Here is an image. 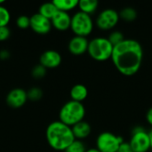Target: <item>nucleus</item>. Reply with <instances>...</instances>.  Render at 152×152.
<instances>
[{
	"label": "nucleus",
	"instance_id": "f257e3e1",
	"mask_svg": "<svg viewBox=\"0 0 152 152\" xmlns=\"http://www.w3.org/2000/svg\"><path fill=\"white\" fill-rule=\"evenodd\" d=\"M142 47L134 39H125L113 48L111 61L122 75L129 77L136 74L142 66Z\"/></svg>",
	"mask_w": 152,
	"mask_h": 152
},
{
	"label": "nucleus",
	"instance_id": "f03ea898",
	"mask_svg": "<svg viewBox=\"0 0 152 152\" xmlns=\"http://www.w3.org/2000/svg\"><path fill=\"white\" fill-rule=\"evenodd\" d=\"M45 138L49 146L57 151H64L76 140L71 127L60 120L53 121L47 126Z\"/></svg>",
	"mask_w": 152,
	"mask_h": 152
},
{
	"label": "nucleus",
	"instance_id": "7ed1b4c3",
	"mask_svg": "<svg viewBox=\"0 0 152 152\" xmlns=\"http://www.w3.org/2000/svg\"><path fill=\"white\" fill-rule=\"evenodd\" d=\"M85 115L86 109L83 103L70 100L61 108L59 112V120L72 127L76 124L83 121Z\"/></svg>",
	"mask_w": 152,
	"mask_h": 152
},
{
	"label": "nucleus",
	"instance_id": "20e7f679",
	"mask_svg": "<svg viewBox=\"0 0 152 152\" xmlns=\"http://www.w3.org/2000/svg\"><path fill=\"white\" fill-rule=\"evenodd\" d=\"M114 46L106 37H95L89 41L87 52L90 57L97 61L111 59Z\"/></svg>",
	"mask_w": 152,
	"mask_h": 152
},
{
	"label": "nucleus",
	"instance_id": "39448f33",
	"mask_svg": "<svg viewBox=\"0 0 152 152\" xmlns=\"http://www.w3.org/2000/svg\"><path fill=\"white\" fill-rule=\"evenodd\" d=\"M70 28L76 36L86 37V36L92 33L94 28V22L91 15L80 11L77 12L71 16Z\"/></svg>",
	"mask_w": 152,
	"mask_h": 152
},
{
	"label": "nucleus",
	"instance_id": "423d86ee",
	"mask_svg": "<svg viewBox=\"0 0 152 152\" xmlns=\"http://www.w3.org/2000/svg\"><path fill=\"white\" fill-rule=\"evenodd\" d=\"M123 142L124 139L121 136L110 132H103L97 137L96 149L101 152H118L120 144Z\"/></svg>",
	"mask_w": 152,
	"mask_h": 152
},
{
	"label": "nucleus",
	"instance_id": "0eeeda50",
	"mask_svg": "<svg viewBox=\"0 0 152 152\" xmlns=\"http://www.w3.org/2000/svg\"><path fill=\"white\" fill-rule=\"evenodd\" d=\"M134 152H147L151 149L149 133L142 126H136L132 131V137L129 142Z\"/></svg>",
	"mask_w": 152,
	"mask_h": 152
},
{
	"label": "nucleus",
	"instance_id": "6e6552de",
	"mask_svg": "<svg viewBox=\"0 0 152 152\" xmlns=\"http://www.w3.org/2000/svg\"><path fill=\"white\" fill-rule=\"evenodd\" d=\"M119 19V12L114 9L108 8L100 12L96 19V25L100 29L110 30L118 23Z\"/></svg>",
	"mask_w": 152,
	"mask_h": 152
},
{
	"label": "nucleus",
	"instance_id": "1a4fd4ad",
	"mask_svg": "<svg viewBox=\"0 0 152 152\" xmlns=\"http://www.w3.org/2000/svg\"><path fill=\"white\" fill-rule=\"evenodd\" d=\"M28 101L27 91L23 88H13L10 90L5 97L6 104L12 109H20Z\"/></svg>",
	"mask_w": 152,
	"mask_h": 152
},
{
	"label": "nucleus",
	"instance_id": "9d476101",
	"mask_svg": "<svg viewBox=\"0 0 152 152\" xmlns=\"http://www.w3.org/2000/svg\"><path fill=\"white\" fill-rule=\"evenodd\" d=\"M51 20L44 17L40 13H34L30 17V28L37 34L45 35L52 29Z\"/></svg>",
	"mask_w": 152,
	"mask_h": 152
},
{
	"label": "nucleus",
	"instance_id": "9b49d317",
	"mask_svg": "<svg viewBox=\"0 0 152 152\" xmlns=\"http://www.w3.org/2000/svg\"><path fill=\"white\" fill-rule=\"evenodd\" d=\"M61 55L55 50H46L39 57V64L45 69H55L61 63Z\"/></svg>",
	"mask_w": 152,
	"mask_h": 152
},
{
	"label": "nucleus",
	"instance_id": "f8f14e48",
	"mask_svg": "<svg viewBox=\"0 0 152 152\" xmlns=\"http://www.w3.org/2000/svg\"><path fill=\"white\" fill-rule=\"evenodd\" d=\"M89 41L86 37L75 36L73 37L68 45L69 51L74 55H81L87 52Z\"/></svg>",
	"mask_w": 152,
	"mask_h": 152
},
{
	"label": "nucleus",
	"instance_id": "ddd939ff",
	"mask_svg": "<svg viewBox=\"0 0 152 152\" xmlns=\"http://www.w3.org/2000/svg\"><path fill=\"white\" fill-rule=\"evenodd\" d=\"M52 26L60 31H66L70 28L71 24V16L69 12L58 11L56 14L51 20Z\"/></svg>",
	"mask_w": 152,
	"mask_h": 152
},
{
	"label": "nucleus",
	"instance_id": "4468645a",
	"mask_svg": "<svg viewBox=\"0 0 152 152\" xmlns=\"http://www.w3.org/2000/svg\"><path fill=\"white\" fill-rule=\"evenodd\" d=\"M71 129L75 139L79 141L87 138L91 134V126L84 120L73 126Z\"/></svg>",
	"mask_w": 152,
	"mask_h": 152
},
{
	"label": "nucleus",
	"instance_id": "2eb2a0df",
	"mask_svg": "<svg viewBox=\"0 0 152 152\" xmlns=\"http://www.w3.org/2000/svg\"><path fill=\"white\" fill-rule=\"evenodd\" d=\"M69 95L72 101L82 102L88 96V89L86 88V86L82 84H77L73 86L72 88L70 89Z\"/></svg>",
	"mask_w": 152,
	"mask_h": 152
},
{
	"label": "nucleus",
	"instance_id": "dca6fc26",
	"mask_svg": "<svg viewBox=\"0 0 152 152\" xmlns=\"http://www.w3.org/2000/svg\"><path fill=\"white\" fill-rule=\"evenodd\" d=\"M57 12H58V9L56 8L53 1L42 4L38 9V13H40L41 15H43L44 17L49 20H52V18L56 14Z\"/></svg>",
	"mask_w": 152,
	"mask_h": 152
},
{
	"label": "nucleus",
	"instance_id": "f3484780",
	"mask_svg": "<svg viewBox=\"0 0 152 152\" xmlns=\"http://www.w3.org/2000/svg\"><path fill=\"white\" fill-rule=\"evenodd\" d=\"M98 4L99 3L97 0H80L78 1L77 6L80 12L91 15L97 10Z\"/></svg>",
	"mask_w": 152,
	"mask_h": 152
},
{
	"label": "nucleus",
	"instance_id": "a211bd4d",
	"mask_svg": "<svg viewBox=\"0 0 152 152\" xmlns=\"http://www.w3.org/2000/svg\"><path fill=\"white\" fill-rule=\"evenodd\" d=\"M58 11H62L69 12V11L73 10L78 5V0H53Z\"/></svg>",
	"mask_w": 152,
	"mask_h": 152
},
{
	"label": "nucleus",
	"instance_id": "6ab92c4d",
	"mask_svg": "<svg viewBox=\"0 0 152 152\" xmlns=\"http://www.w3.org/2000/svg\"><path fill=\"white\" fill-rule=\"evenodd\" d=\"M137 15H138V13H137L136 10L133 7H126V8L122 9L121 12H119L120 19L124 20L126 22L134 21L137 18Z\"/></svg>",
	"mask_w": 152,
	"mask_h": 152
},
{
	"label": "nucleus",
	"instance_id": "aec40b11",
	"mask_svg": "<svg viewBox=\"0 0 152 152\" xmlns=\"http://www.w3.org/2000/svg\"><path fill=\"white\" fill-rule=\"evenodd\" d=\"M27 95H28V101L38 102L43 98L44 93H43V90L41 88L37 87V86H33L27 91Z\"/></svg>",
	"mask_w": 152,
	"mask_h": 152
},
{
	"label": "nucleus",
	"instance_id": "412c9836",
	"mask_svg": "<svg viewBox=\"0 0 152 152\" xmlns=\"http://www.w3.org/2000/svg\"><path fill=\"white\" fill-rule=\"evenodd\" d=\"M11 20V13L9 10L4 6L0 5V27H7Z\"/></svg>",
	"mask_w": 152,
	"mask_h": 152
},
{
	"label": "nucleus",
	"instance_id": "4be33fe9",
	"mask_svg": "<svg viewBox=\"0 0 152 152\" xmlns=\"http://www.w3.org/2000/svg\"><path fill=\"white\" fill-rule=\"evenodd\" d=\"M109 41L111 43L113 46L118 45V44L122 43L126 38L124 37V34L120 31H113L110 34L109 37H107Z\"/></svg>",
	"mask_w": 152,
	"mask_h": 152
},
{
	"label": "nucleus",
	"instance_id": "5701e85b",
	"mask_svg": "<svg viewBox=\"0 0 152 152\" xmlns=\"http://www.w3.org/2000/svg\"><path fill=\"white\" fill-rule=\"evenodd\" d=\"M86 149L85 144L79 141V140H75L65 151L64 152H86Z\"/></svg>",
	"mask_w": 152,
	"mask_h": 152
},
{
	"label": "nucleus",
	"instance_id": "b1692460",
	"mask_svg": "<svg viewBox=\"0 0 152 152\" xmlns=\"http://www.w3.org/2000/svg\"><path fill=\"white\" fill-rule=\"evenodd\" d=\"M46 70L47 69H45L44 66L38 63L37 65L33 67L31 70V76L36 79H41L45 77V76L46 75Z\"/></svg>",
	"mask_w": 152,
	"mask_h": 152
},
{
	"label": "nucleus",
	"instance_id": "393cba45",
	"mask_svg": "<svg viewBox=\"0 0 152 152\" xmlns=\"http://www.w3.org/2000/svg\"><path fill=\"white\" fill-rule=\"evenodd\" d=\"M16 25L20 29H26L30 28V17L27 15H20L16 19Z\"/></svg>",
	"mask_w": 152,
	"mask_h": 152
},
{
	"label": "nucleus",
	"instance_id": "a878e982",
	"mask_svg": "<svg viewBox=\"0 0 152 152\" xmlns=\"http://www.w3.org/2000/svg\"><path fill=\"white\" fill-rule=\"evenodd\" d=\"M11 36V30L7 27H0V41L7 40Z\"/></svg>",
	"mask_w": 152,
	"mask_h": 152
},
{
	"label": "nucleus",
	"instance_id": "bb28decb",
	"mask_svg": "<svg viewBox=\"0 0 152 152\" xmlns=\"http://www.w3.org/2000/svg\"><path fill=\"white\" fill-rule=\"evenodd\" d=\"M118 151H120V152H134L133 151V150H132V148H131V145H130V143H129V142H124L123 143H121V144H120Z\"/></svg>",
	"mask_w": 152,
	"mask_h": 152
},
{
	"label": "nucleus",
	"instance_id": "cd10ccee",
	"mask_svg": "<svg viewBox=\"0 0 152 152\" xmlns=\"http://www.w3.org/2000/svg\"><path fill=\"white\" fill-rule=\"evenodd\" d=\"M11 53L7 49H2L0 51V60L1 61H6L10 58Z\"/></svg>",
	"mask_w": 152,
	"mask_h": 152
},
{
	"label": "nucleus",
	"instance_id": "c85d7f7f",
	"mask_svg": "<svg viewBox=\"0 0 152 152\" xmlns=\"http://www.w3.org/2000/svg\"><path fill=\"white\" fill-rule=\"evenodd\" d=\"M146 119L148 121V123L152 126V107L147 111V114H146Z\"/></svg>",
	"mask_w": 152,
	"mask_h": 152
},
{
	"label": "nucleus",
	"instance_id": "c756f323",
	"mask_svg": "<svg viewBox=\"0 0 152 152\" xmlns=\"http://www.w3.org/2000/svg\"><path fill=\"white\" fill-rule=\"evenodd\" d=\"M86 152H101L98 149H96V148H91V149H89V150H86Z\"/></svg>",
	"mask_w": 152,
	"mask_h": 152
},
{
	"label": "nucleus",
	"instance_id": "7c9ffc66",
	"mask_svg": "<svg viewBox=\"0 0 152 152\" xmlns=\"http://www.w3.org/2000/svg\"><path fill=\"white\" fill-rule=\"evenodd\" d=\"M149 136H150V141H151V149H152V128L149 133Z\"/></svg>",
	"mask_w": 152,
	"mask_h": 152
},
{
	"label": "nucleus",
	"instance_id": "2f4dec72",
	"mask_svg": "<svg viewBox=\"0 0 152 152\" xmlns=\"http://www.w3.org/2000/svg\"><path fill=\"white\" fill-rule=\"evenodd\" d=\"M4 3H5V2H4V0H0V5H3Z\"/></svg>",
	"mask_w": 152,
	"mask_h": 152
},
{
	"label": "nucleus",
	"instance_id": "473e14b6",
	"mask_svg": "<svg viewBox=\"0 0 152 152\" xmlns=\"http://www.w3.org/2000/svg\"><path fill=\"white\" fill-rule=\"evenodd\" d=\"M118 152H120V151H118Z\"/></svg>",
	"mask_w": 152,
	"mask_h": 152
}]
</instances>
